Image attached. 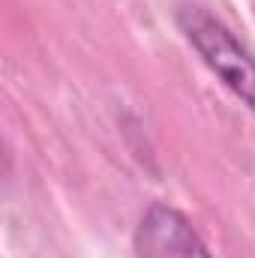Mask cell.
Listing matches in <instances>:
<instances>
[{"label":"cell","mask_w":255,"mask_h":258,"mask_svg":"<svg viewBox=\"0 0 255 258\" xmlns=\"http://www.w3.org/2000/svg\"><path fill=\"white\" fill-rule=\"evenodd\" d=\"M177 27L186 36L204 66L255 114V57L234 39V33L207 9L183 3L177 6Z\"/></svg>","instance_id":"1"},{"label":"cell","mask_w":255,"mask_h":258,"mask_svg":"<svg viewBox=\"0 0 255 258\" xmlns=\"http://www.w3.org/2000/svg\"><path fill=\"white\" fill-rule=\"evenodd\" d=\"M132 246L138 258H213L186 213L165 201H153L135 225Z\"/></svg>","instance_id":"2"}]
</instances>
